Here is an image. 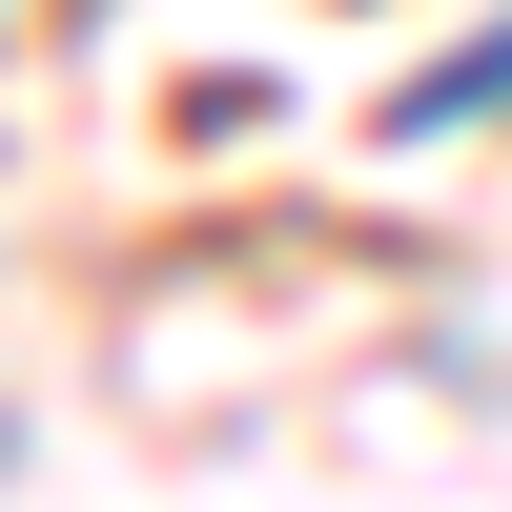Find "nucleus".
Returning <instances> with one entry per match:
<instances>
[{
	"label": "nucleus",
	"instance_id": "f257e3e1",
	"mask_svg": "<svg viewBox=\"0 0 512 512\" xmlns=\"http://www.w3.org/2000/svg\"><path fill=\"white\" fill-rule=\"evenodd\" d=\"M492 82H512V21L472 41V62H431V82H410V103H390V123H451V103H492Z\"/></svg>",
	"mask_w": 512,
	"mask_h": 512
}]
</instances>
